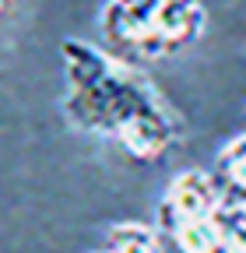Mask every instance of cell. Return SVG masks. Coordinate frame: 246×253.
<instances>
[{"label":"cell","instance_id":"277c9868","mask_svg":"<svg viewBox=\"0 0 246 253\" xmlns=\"http://www.w3.org/2000/svg\"><path fill=\"white\" fill-rule=\"evenodd\" d=\"M207 172L229 204H246V130L218 148Z\"/></svg>","mask_w":246,"mask_h":253},{"label":"cell","instance_id":"5b68a950","mask_svg":"<svg viewBox=\"0 0 246 253\" xmlns=\"http://www.w3.org/2000/svg\"><path fill=\"white\" fill-rule=\"evenodd\" d=\"M102 250H109V253H165V243L155 225L130 218V221H113L106 229Z\"/></svg>","mask_w":246,"mask_h":253},{"label":"cell","instance_id":"6da1fadb","mask_svg":"<svg viewBox=\"0 0 246 253\" xmlns=\"http://www.w3.org/2000/svg\"><path fill=\"white\" fill-rule=\"evenodd\" d=\"M64 116L84 134L113 141L137 166H155L176 148L183 123L141 67L84 39L60 42Z\"/></svg>","mask_w":246,"mask_h":253},{"label":"cell","instance_id":"3957f363","mask_svg":"<svg viewBox=\"0 0 246 253\" xmlns=\"http://www.w3.org/2000/svg\"><path fill=\"white\" fill-rule=\"evenodd\" d=\"M222 208L225 197L218 194L207 169H187L172 176L159 201L155 229L172 253H225L222 239Z\"/></svg>","mask_w":246,"mask_h":253},{"label":"cell","instance_id":"7a4b0ae2","mask_svg":"<svg viewBox=\"0 0 246 253\" xmlns=\"http://www.w3.org/2000/svg\"><path fill=\"white\" fill-rule=\"evenodd\" d=\"M204 28L207 7L197 0H113L99 11L102 49L134 67L187 53Z\"/></svg>","mask_w":246,"mask_h":253},{"label":"cell","instance_id":"8992f818","mask_svg":"<svg viewBox=\"0 0 246 253\" xmlns=\"http://www.w3.org/2000/svg\"><path fill=\"white\" fill-rule=\"evenodd\" d=\"M222 239H225V253H246V204H229L225 201Z\"/></svg>","mask_w":246,"mask_h":253},{"label":"cell","instance_id":"52a82bcc","mask_svg":"<svg viewBox=\"0 0 246 253\" xmlns=\"http://www.w3.org/2000/svg\"><path fill=\"white\" fill-rule=\"evenodd\" d=\"M91 253H109V250H102V246H99V250H91Z\"/></svg>","mask_w":246,"mask_h":253},{"label":"cell","instance_id":"ba28073f","mask_svg":"<svg viewBox=\"0 0 246 253\" xmlns=\"http://www.w3.org/2000/svg\"><path fill=\"white\" fill-rule=\"evenodd\" d=\"M0 11H4V7H0Z\"/></svg>","mask_w":246,"mask_h":253}]
</instances>
